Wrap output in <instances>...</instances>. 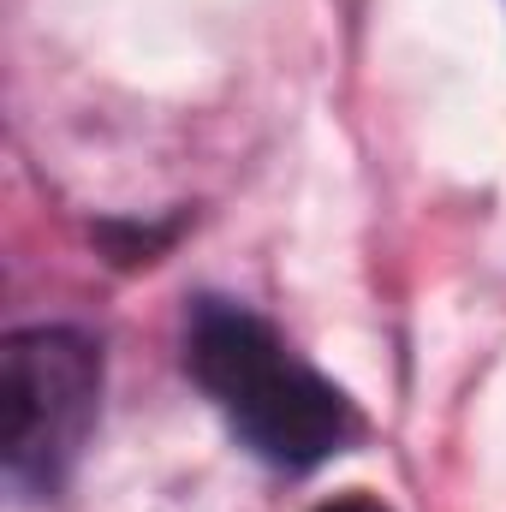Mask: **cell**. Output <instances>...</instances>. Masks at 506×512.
Masks as SVG:
<instances>
[{
  "mask_svg": "<svg viewBox=\"0 0 506 512\" xmlns=\"http://www.w3.org/2000/svg\"><path fill=\"white\" fill-rule=\"evenodd\" d=\"M185 370L233 417V429L280 471H310L352 447L358 411L328 376H316L292 346L245 304L203 298L185 328Z\"/></svg>",
  "mask_w": 506,
  "mask_h": 512,
  "instance_id": "1",
  "label": "cell"
},
{
  "mask_svg": "<svg viewBox=\"0 0 506 512\" xmlns=\"http://www.w3.org/2000/svg\"><path fill=\"white\" fill-rule=\"evenodd\" d=\"M102 411V352L78 328H24L0 352V453L6 477L54 495Z\"/></svg>",
  "mask_w": 506,
  "mask_h": 512,
  "instance_id": "2",
  "label": "cell"
},
{
  "mask_svg": "<svg viewBox=\"0 0 506 512\" xmlns=\"http://www.w3.org/2000/svg\"><path fill=\"white\" fill-rule=\"evenodd\" d=\"M316 512H387V507L370 501V495H340V501H322Z\"/></svg>",
  "mask_w": 506,
  "mask_h": 512,
  "instance_id": "3",
  "label": "cell"
}]
</instances>
